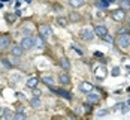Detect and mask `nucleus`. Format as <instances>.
<instances>
[{"instance_id": "nucleus-22", "label": "nucleus", "mask_w": 130, "mask_h": 120, "mask_svg": "<svg viewBox=\"0 0 130 120\" xmlns=\"http://www.w3.org/2000/svg\"><path fill=\"white\" fill-rule=\"evenodd\" d=\"M15 119H18V120L26 119V114H24V111H23V110H18V113L15 114Z\"/></svg>"}, {"instance_id": "nucleus-16", "label": "nucleus", "mask_w": 130, "mask_h": 120, "mask_svg": "<svg viewBox=\"0 0 130 120\" xmlns=\"http://www.w3.org/2000/svg\"><path fill=\"white\" fill-rule=\"evenodd\" d=\"M58 63H60V66L63 68V69H66V71H69V69H70V63H69V60H67L66 57L60 59V62H58Z\"/></svg>"}, {"instance_id": "nucleus-28", "label": "nucleus", "mask_w": 130, "mask_h": 120, "mask_svg": "<svg viewBox=\"0 0 130 120\" xmlns=\"http://www.w3.org/2000/svg\"><path fill=\"white\" fill-rule=\"evenodd\" d=\"M102 38H103V41H106V42H109V44H111V42H112V36H109V35H108V33H106V35H105V36H102Z\"/></svg>"}, {"instance_id": "nucleus-34", "label": "nucleus", "mask_w": 130, "mask_h": 120, "mask_svg": "<svg viewBox=\"0 0 130 120\" xmlns=\"http://www.w3.org/2000/svg\"><path fill=\"white\" fill-rule=\"evenodd\" d=\"M129 23H130V14H129Z\"/></svg>"}, {"instance_id": "nucleus-7", "label": "nucleus", "mask_w": 130, "mask_h": 120, "mask_svg": "<svg viewBox=\"0 0 130 120\" xmlns=\"http://www.w3.org/2000/svg\"><path fill=\"white\" fill-rule=\"evenodd\" d=\"M24 50H30L31 47H33V38H30V36H24L23 39H21V44H20Z\"/></svg>"}, {"instance_id": "nucleus-23", "label": "nucleus", "mask_w": 130, "mask_h": 120, "mask_svg": "<svg viewBox=\"0 0 130 120\" xmlns=\"http://www.w3.org/2000/svg\"><path fill=\"white\" fill-rule=\"evenodd\" d=\"M57 93L60 95V96H63L64 99H70V93H67L64 90H57Z\"/></svg>"}, {"instance_id": "nucleus-9", "label": "nucleus", "mask_w": 130, "mask_h": 120, "mask_svg": "<svg viewBox=\"0 0 130 120\" xmlns=\"http://www.w3.org/2000/svg\"><path fill=\"white\" fill-rule=\"evenodd\" d=\"M79 90H81L82 93H90V92H93V84L88 83V81H82V83L79 84Z\"/></svg>"}, {"instance_id": "nucleus-17", "label": "nucleus", "mask_w": 130, "mask_h": 120, "mask_svg": "<svg viewBox=\"0 0 130 120\" xmlns=\"http://www.w3.org/2000/svg\"><path fill=\"white\" fill-rule=\"evenodd\" d=\"M43 83L48 84L50 87H54V86H55V81H54V78H52L51 75H45V77H43Z\"/></svg>"}, {"instance_id": "nucleus-6", "label": "nucleus", "mask_w": 130, "mask_h": 120, "mask_svg": "<svg viewBox=\"0 0 130 120\" xmlns=\"http://www.w3.org/2000/svg\"><path fill=\"white\" fill-rule=\"evenodd\" d=\"M11 47V38L9 36H2L0 38V51H5Z\"/></svg>"}, {"instance_id": "nucleus-2", "label": "nucleus", "mask_w": 130, "mask_h": 120, "mask_svg": "<svg viewBox=\"0 0 130 120\" xmlns=\"http://www.w3.org/2000/svg\"><path fill=\"white\" fill-rule=\"evenodd\" d=\"M111 18L114 20V21H123L124 18H126V14H124V9H115V11H112L111 12Z\"/></svg>"}, {"instance_id": "nucleus-35", "label": "nucleus", "mask_w": 130, "mask_h": 120, "mask_svg": "<svg viewBox=\"0 0 130 120\" xmlns=\"http://www.w3.org/2000/svg\"><path fill=\"white\" fill-rule=\"evenodd\" d=\"M129 2H130V0H129Z\"/></svg>"}, {"instance_id": "nucleus-10", "label": "nucleus", "mask_w": 130, "mask_h": 120, "mask_svg": "<svg viewBox=\"0 0 130 120\" xmlns=\"http://www.w3.org/2000/svg\"><path fill=\"white\" fill-rule=\"evenodd\" d=\"M11 53H12L15 57H21V56L24 54V48H23L21 45H12V48H11Z\"/></svg>"}, {"instance_id": "nucleus-19", "label": "nucleus", "mask_w": 130, "mask_h": 120, "mask_svg": "<svg viewBox=\"0 0 130 120\" xmlns=\"http://www.w3.org/2000/svg\"><path fill=\"white\" fill-rule=\"evenodd\" d=\"M120 6L124 11H130V2L129 0H120Z\"/></svg>"}, {"instance_id": "nucleus-14", "label": "nucleus", "mask_w": 130, "mask_h": 120, "mask_svg": "<svg viewBox=\"0 0 130 120\" xmlns=\"http://www.w3.org/2000/svg\"><path fill=\"white\" fill-rule=\"evenodd\" d=\"M38 83H39V80H38L36 77H31V78H28V80H27V87H30V89L38 87Z\"/></svg>"}, {"instance_id": "nucleus-5", "label": "nucleus", "mask_w": 130, "mask_h": 120, "mask_svg": "<svg viewBox=\"0 0 130 120\" xmlns=\"http://www.w3.org/2000/svg\"><path fill=\"white\" fill-rule=\"evenodd\" d=\"M94 74H96V78L99 81H102V80H105V77H106V68L105 66H97L96 69H94Z\"/></svg>"}, {"instance_id": "nucleus-15", "label": "nucleus", "mask_w": 130, "mask_h": 120, "mask_svg": "<svg viewBox=\"0 0 130 120\" xmlns=\"http://www.w3.org/2000/svg\"><path fill=\"white\" fill-rule=\"evenodd\" d=\"M30 105L33 108H39L42 104H40V99H39V96H33L31 98V101H30Z\"/></svg>"}, {"instance_id": "nucleus-12", "label": "nucleus", "mask_w": 130, "mask_h": 120, "mask_svg": "<svg viewBox=\"0 0 130 120\" xmlns=\"http://www.w3.org/2000/svg\"><path fill=\"white\" fill-rule=\"evenodd\" d=\"M88 96H87V101L90 102V104H97L99 101H100V96L97 93H93V92H90V93H87Z\"/></svg>"}, {"instance_id": "nucleus-21", "label": "nucleus", "mask_w": 130, "mask_h": 120, "mask_svg": "<svg viewBox=\"0 0 130 120\" xmlns=\"http://www.w3.org/2000/svg\"><path fill=\"white\" fill-rule=\"evenodd\" d=\"M57 24H58L60 27H66L67 26V20L63 18V17H58V18H57Z\"/></svg>"}, {"instance_id": "nucleus-24", "label": "nucleus", "mask_w": 130, "mask_h": 120, "mask_svg": "<svg viewBox=\"0 0 130 120\" xmlns=\"http://www.w3.org/2000/svg\"><path fill=\"white\" fill-rule=\"evenodd\" d=\"M79 14L78 12H72L70 14V21H79Z\"/></svg>"}, {"instance_id": "nucleus-32", "label": "nucleus", "mask_w": 130, "mask_h": 120, "mask_svg": "<svg viewBox=\"0 0 130 120\" xmlns=\"http://www.w3.org/2000/svg\"><path fill=\"white\" fill-rule=\"evenodd\" d=\"M72 48H73V50H75V51H76L78 54H82V50H79L78 47H72Z\"/></svg>"}, {"instance_id": "nucleus-11", "label": "nucleus", "mask_w": 130, "mask_h": 120, "mask_svg": "<svg viewBox=\"0 0 130 120\" xmlns=\"http://www.w3.org/2000/svg\"><path fill=\"white\" fill-rule=\"evenodd\" d=\"M94 33H96L97 36H105V35L108 33V27L106 26H96L94 27Z\"/></svg>"}, {"instance_id": "nucleus-4", "label": "nucleus", "mask_w": 130, "mask_h": 120, "mask_svg": "<svg viewBox=\"0 0 130 120\" xmlns=\"http://www.w3.org/2000/svg\"><path fill=\"white\" fill-rule=\"evenodd\" d=\"M79 36H81V39L90 42V41L94 38V32H93V30H88V29H82V30L79 32Z\"/></svg>"}, {"instance_id": "nucleus-20", "label": "nucleus", "mask_w": 130, "mask_h": 120, "mask_svg": "<svg viewBox=\"0 0 130 120\" xmlns=\"http://www.w3.org/2000/svg\"><path fill=\"white\" fill-rule=\"evenodd\" d=\"M112 2H114V0H100V2L97 3V6H100V8H108Z\"/></svg>"}, {"instance_id": "nucleus-33", "label": "nucleus", "mask_w": 130, "mask_h": 120, "mask_svg": "<svg viewBox=\"0 0 130 120\" xmlns=\"http://www.w3.org/2000/svg\"><path fill=\"white\" fill-rule=\"evenodd\" d=\"M127 92H130V87H127Z\"/></svg>"}, {"instance_id": "nucleus-26", "label": "nucleus", "mask_w": 130, "mask_h": 120, "mask_svg": "<svg viewBox=\"0 0 130 120\" xmlns=\"http://www.w3.org/2000/svg\"><path fill=\"white\" fill-rule=\"evenodd\" d=\"M111 75H112V77H118V75H120V68H118V66L114 68V69H112V72H111Z\"/></svg>"}, {"instance_id": "nucleus-27", "label": "nucleus", "mask_w": 130, "mask_h": 120, "mask_svg": "<svg viewBox=\"0 0 130 120\" xmlns=\"http://www.w3.org/2000/svg\"><path fill=\"white\" fill-rule=\"evenodd\" d=\"M31 90H33V96H40V95H42V92H40L38 87H33Z\"/></svg>"}, {"instance_id": "nucleus-18", "label": "nucleus", "mask_w": 130, "mask_h": 120, "mask_svg": "<svg viewBox=\"0 0 130 120\" xmlns=\"http://www.w3.org/2000/svg\"><path fill=\"white\" fill-rule=\"evenodd\" d=\"M69 5L72 8H81L84 5V0H69Z\"/></svg>"}, {"instance_id": "nucleus-30", "label": "nucleus", "mask_w": 130, "mask_h": 120, "mask_svg": "<svg viewBox=\"0 0 130 120\" xmlns=\"http://www.w3.org/2000/svg\"><path fill=\"white\" fill-rule=\"evenodd\" d=\"M3 117H5V119H11V117H12V114H11L9 111H5V116H3Z\"/></svg>"}, {"instance_id": "nucleus-3", "label": "nucleus", "mask_w": 130, "mask_h": 120, "mask_svg": "<svg viewBox=\"0 0 130 120\" xmlns=\"http://www.w3.org/2000/svg\"><path fill=\"white\" fill-rule=\"evenodd\" d=\"M39 33H40V36L48 39V38L52 36V29L50 26H46V24H42V26H39Z\"/></svg>"}, {"instance_id": "nucleus-25", "label": "nucleus", "mask_w": 130, "mask_h": 120, "mask_svg": "<svg viewBox=\"0 0 130 120\" xmlns=\"http://www.w3.org/2000/svg\"><path fill=\"white\" fill-rule=\"evenodd\" d=\"M121 108H123V110H121V113H123V114H126V113L129 111V108H130V104H129V102H127V104H123Z\"/></svg>"}, {"instance_id": "nucleus-1", "label": "nucleus", "mask_w": 130, "mask_h": 120, "mask_svg": "<svg viewBox=\"0 0 130 120\" xmlns=\"http://www.w3.org/2000/svg\"><path fill=\"white\" fill-rule=\"evenodd\" d=\"M118 45L121 48H129L130 47V35H127V33L120 35L118 36Z\"/></svg>"}, {"instance_id": "nucleus-8", "label": "nucleus", "mask_w": 130, "mask_h": 120, "mask_svg": "<svg viewBox=\"0 0 130 120\" xmlns=\"http://www.w3.org/2000/svg\"><path fill=\"white\" fill-rule=\"evenodd\" d=\"M45 38H43V36H35V38H33V47H35V48H39V50H42V48H43V47H45Z\"/></svg>"}, {"instance_id": "nucleus-13", "label": "nucleus", "mask_w": 130, "mask_h": 120, "mask_svg": "<svg viewBox=\"0 0 130 120\" xmlns=\"http://www.w3.org/2000/svg\"><path fill=\"white\" fill-rule=\"evenodd\" d=\"M58 78H60V81H61V84H64V86L70 84V75L66 74V72H61V74L58 75Z\"/></svg>"}, {"instance_id": "nucleus-31", "label": "nucleus", "mask_w": 130, "mask_h": 120, "mask_svg": "<svg viewBox=\"0 0 130 120\" xmlns=\"http://www.w3.org/2000/svg\"><path fill=\"white\" fill-rule=\"evenodd\" d=\"M84 108H85V110H87V111L90 113V111H91V105H90V102H88V104H85V105H84Z\"/></svg>"}, {"instance_id": "nucleus-29", "label": "nucleus", "mask_w": 130, "mask_h": 120, "mask_svg": "<svg viewBox=\"0 0 130 120\" xmlns=\"http://www.w3.org/2000/svg\"><path fill=\"white\" fill-rule=\"evenodd\" d=\"M108 113H109V110H100V111L97 113V116H99V117H102V116H105V114H108Z\"/></svg>"}]
</instances>
